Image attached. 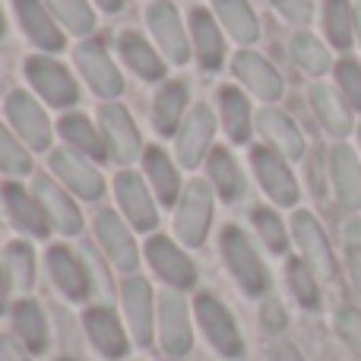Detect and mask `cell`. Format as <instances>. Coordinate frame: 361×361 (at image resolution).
Segmentation results:
<instances>
[{"instance_id": "obj_49", "label": "cell", "mask_w": 361, "mask_h": 361, "mask_svg": "<svg viewBox=\"0 0 361 361\" xmlns=\"http://www.w3.org/2000/svg\"><path fill=\"white\" fill-rule=\"evenodd\" d=\"M260 317H263V326H267V330H282V326H286V311H282V305L276 298L263 301Z\"/></svg>"}, {"instance_id": "obj_46", "label": "cell", "mask_w": 361, "mask_h": 361, "mask_svg": "<svg viewBox=\"0 0 361 361\" xmlns=\"http://www.w3.org/2000/svg\"><path fill=\"white\" fill-rule=\"evenodd\" d=\"M336 333L352 352L361 355V314L355 307H339L336 311Z\"/></svg>"}, {"instance_id": "obj_14", "label": "cell", "mask_w": 361, "mask_h": 361, "mask_svg": "<svg viewBox=\"0 0 361 361\" xmlns=\"http://www.w3.org/2000/svg\"><path fill=\"white\" fill-rule=\"evenodd\" d=\"M212 140H216V114L209 105L197 102V105L187 111L184 124L175 133V156L184 169H200V165L209 159L212 152Z\"/></svg>"}, {"instance_id": "obj_52", "label": "cell", "mask_w": 361, "mask_h": 361, "mask_svg": "<svg viewBox=\"0 0 361 361\" xmlns=\"http://www.w3.org/2000/svg\"><path fill=\"white\" fill-rule=\"evenodd\" d=\"M355 32H358V38H361V0H358V6H355Z\"/></svg>"}, {"instance_id": "obj_43", "label": "cell", "mask_w": 361, "mask_h": 361, "mask_svg": "<svg viewBox=\"0 0 361 361\" xmlns=\"http://www.w3.org/2000/svg\"><path fill=\"white\" fill-rule=\"evenodd\" d=\"M80 254H82V260H86V267H89V276H92V295L99 298V305H108L111 295H114V282H111V276H108L105 263H102V257L95 254L92 244H82Z\"/></svg>"}, {"instance_id": "obj_35", "label": "cell", "mask_w": 361, "mask_h": 361, "mask_svg": "<svg viewBox=\"0 0 361 361\" xmlns=\"http://www.w3.org/2000/svg\"><path fill=\"white\" fill-rule=\"evenodd\" d=\"M311 105L317 111L320 124L333 133V137H345L352 130V111H349V102L343 99V92H336L333 86L326 82H314L311 86Z\"/></svg>"}, {"instance_id": "obj_41", "label": "cell", "mask_w": 361, "mask_h": 361, "mask_svg": "<svg viewBox=\"0 0 361 361\" xmlns=\"http://www.w3.org/2000/svg\"><path fill=\"white\" fill-rule=\"evenodd\" d=\"M286 279H288V288H292V295L298 298V305L307 307V311H317V307H320L317 273H314V269L307 267L305 260H288Z\"/></svg>"}, {"instance_id": "obj_50", "label": "cell", "mask_w": 361, "mask_h": 361, "mask_svg": "<svg viewBox=\"0 0 361 361\" xmlns=\"http://www.w3.org/2000/svg\"><path fill=\"white\" fill-rule=\"evenodd\" d=\"M13 292H16V288H13V282H10V276H6V269H4V263H0V317H4V314H10V298H13Z\"/></svg>"}, {"instance_id": "obj_28", "label": "cell", "mask_w": 361, "mask_h": 361, "mask_svg": "<svg viewBox=\"0 0 361 361\" xmlns=\"http://www.w3.org/2000/svg\"><path fill=\"white\" fill-rule=\"evenodd\" d=\"M187 82L184 80H165L159 86L156 99H152V127H156L159 137H171L180 130L187 118Z\"/></svg>"}, {"instance_id": "obj_20", "label": "cell", "mask_w": 361, "mask_h": 361, "mask_svg": "<svg viewBox=\"0 0 361 361\" xmlns=\"http://www.w3.org/2000/svg\"><path fill=\"white\" fill-rule=\"evenodd\" d=\"M292 238L301 247V260L317 273V279H336V260H333L330 241H326L320 222L307 209H298L292 216Z\"/></svg>"}, {"instance_id": "obj_53", "label": "cell", "mask_w": 361, "mask_h": 361, "mask_svg": "<svg viewBox=\"0 0 361 361\" xmlns=\"http://www.w3.org/2000/svg\"><path fill=\"white\" fill-rule=\"evenodd\" d=\"M4 32H6V19H4V10H0V38H4Z\"/></svg>"}, {"instance_id": "obj_54", "label": "cell", "mask_w": 361, "mask_h": 361, "mask_svg": "<svg viewBox=\"0 0 361 361\" xmlns=\"http://www.w3.org/2000/svg\"><path fill=\"white\" fill-rule=\"evenodd\" d=\"M4 216H6L4 212V197H0V225H4Z\"/></svg>"}, {"instance_id": "obj_23", "label": "cell", "mask_w": 361, "mask_h": 361, "mask_svg": "<svg viewBox=\"0 0 361 361\" xmlns=\"http://www.w3.org/2000/svg\"><path fill=\"white\" fill-rule=\"evenodd\" d=\"M13 10H16V19L23 25L25 38L35 48H42V54H61L67 48L63 29L57 25V19L51 16V10L42 0H13Z\"/></svg>"}, {"instance_id": "obj_1", "label": "cell", "mask_w": 361, "mask_h": 361, "mask_svg": "<svg viewBox=\"0 0 361 361\" xmlns=\"http://www.w3.org/2000/svg\"><path fill=\"white\" fill-rule=\"evenodd\" d=\"M219 254H222L225 267H228L231 279L238 282L244 295L250 298H263L269 292V269L263 263V257L257 254L254 241L247 238V231L238 225H225L219 235Z\"/></svg>"}, {"instance_id": "obj_48", "label": "cell", "mask_w": 361, "mask_h": 361, "mask_svg": "<svg viewBox=\"0 0 361 361\" xmlns=\"http://www.w3.org/2000/svg\"><path fill=\"white\" fill-rule=\"evenodd\" d=\"M0 361H35L16 336H0Z\"/></svg>"}, {"instance_id": "obj_47", "label": "cell", "mask_w": 361, "mask_h": 361, "mask_svg": "<svg viewBox=\"0 0 361 361\" xmlns=\"http://www.w3.org/2000/svg\"><path fill=\"white\" fill-rule=\"evenodd\" d=\"M269 4H273L276 10H279L282 16H286L288 23H295V25H307L311 23V16H314L311 0H269Z\"/></svg>"}, {"instance_id": "obj_5", "label": "cell", "mask_w": 361, "mask_h": 361, "mask_svg": "<svg viewBox=\"0 0 361 361\" xmlns=\"http://www.w3.org/2000/svg\"><path fill=\"white\" fill-rule=\"evenodd\" d=\"M92 231H95L102 257L111 263V269H118V273H124V276L137 273L143 250H140L127 219H121L114 209H99L92 216Z\"/></svg>"}, {"instance_id": "obj_33", "label": "cell", "mask_w": 361, "mask_h": 361, "mask_svg": "<svg viewBox=\"0 0 361 361\" xmlns=\"http://www.w3.org/2000/svg\"><path fill=\"white\" fill-rule=\"evenodd\" d=\"M219 114H222V130L231 143H247L254 133V114H250V102L241 89L235 86H219Z\"/></svg>"}, {"instance_id": "obj_37", "label": "cell", "mask_w": 361, "mask_h": 361, "mask_svg": "<svg viewBox=\"0 0 361 361\" xmlns=\"http://www.w3.org/2000/svg\"><path fill=\"white\" fill-rule=\"evenodd\" d=\"M44 6L57 19V25L63 32H70V35L86 38L95 32V13L86 0H44Z\"/></svg>"}, {"instance_id": "obj_25", "label": "cell", "mask_w": 361, "mask_h": 361, "mask_svg": "<svg viewBox=\"0 0 361 361\" xmlns=\"http://www.w3.org/2000/svg\"><path fill=\"white\" fill-rule=\"evenodd\" d=\"M190 48L197 54V63L206 73H216L225 63V38L219 29V19L206 6L190 10Z\"/></svg>"}, {"instance_id": "obj_29", "label": "cell", "mask_w": 361, "mask_h": 361, "mask_svg": "<svg viewBox=\"0 0 361 361\" xmlns=\"http://www.w3.org/2000/svg\"><path fill=\"white\" fill-rule=\"evenodd\" d=\"M57 133H61L63 146H70V149L80 152V156L92 159V162H105L108 159L105 137H102V130L86 118V114L67 111L61 121H57Z\"/></svg>"}, {"instance_id": "obj_30", "label": "cell", "mask_w": 361, "mask_h": 361, "mask_svg": "<svg viewBox=\"0 0 361 361\" xmlns=\"http://www.w3.org/2000/svg\"><path fill=\"white\" fill-rule=\"evenodd\" d=\"M118 51H121V57H124L127 70L137 73L143 82L165 80V57H159V51L152 48L140 32H121L118 35Z\"/></svg>"}, {"instance_id": "obj_27", "label": "cell", "mask_w": 361, "mask_h": 361, "mask_svg": "<svg viewBox=\"0 0 361 361\" xmlns=\"http://www.w3.org/2000/svg\"><path fill=\"white\" fill-rule=\"evenodd\" d=\"M143 175H146V184L152 187L156 200L162 206H178L180 193H184V184H180V175H178V165L171 162V156L162 149V146H146L143 152Z\"/></svg>"}, {"instance_id": "obj_45", "label": "cell", "mask_w": 361, "mask_h": 361, "mask_svg": "<svg viewBox=\"0 0 361 361\" xmlns=\"http://www.w3.org/2000/svg\"><path fill=\"white\" fill-rule=\"evenodd\" d=\"M343 241H345V267H349L352 276V286L361 292V222L352 219L343 231Z\"/></svg>"}, {"instance_id": "obj_31", "label": "cell", "mask_w": 361, "mask_h": 361, "mask_svg": "<svg viewBox=\"0 0 361 361\" xmlns=\"http://www.w3.org/2000/svg\"><path fill=\"white\" fill-rule=\"evenodd\" d=\"M330 180L336 200L345 209H358L361 206V162L349 146H333L330 152Z\"/></svg>"}, {"instance_id": "obj_26", "label": "cell", "mask_w": 361, "mask_h": 361, "mask_svg": "<svg viewBox=\"0 0 361 361\" xmlns=\"http://www.w3.org/2000/svg\"><path fill=\"white\" fill-rule=\"evenodd\" d=\"M10 324H13V336L32 352V355H44L51 345V324L44 317V307L35 298L23 295L19 301H13L10 307Z\"/></svg>"}, {"instance_id": "obj_34", "label": "cell", "mask_w": 361, "mask_h": 361, "mask_svg": "<svg viewBox=\"0 0 361 361\" xmlns=\"http://www.w3.org/2000/svg\"><path fill=\"white\" fill-rule=\"evenodd\" d=\"M212 13L241 48H250L260 38V19L247 0H212Z\"/></svg>"}, {"instance_id": "obj_24", "label": "cell", "mask_w": 361, "mask_h": 361, "mask_svg": "<svg viewBox=\"0 0 361 361\" xmlns=\"http://www.w3.org/2000/svg\"><path fill=\"white\" fill-rule=\"evenodd\" d=\"M254 124H257V133L263 137V143H267L269 149H276L279 156H286L288 162L305 156V137H301L298 124H295L286 111L267 105L257 111Z\"/></svg>"}, {"instance_id": "obj_13", "label": "cell", "mask_w": 361, "mask_h": 361, "mask_svg": "<svg viewBox=\"0 0 361 361\" xmlns=\"http://www.w3.org/2000/svg\"><path fill=\"white\" fill-rule=\"evenodd\" d=\"M73 63L99 99L111 102L124 92V73L118 70V63L111 61V54L102 42H80L73 48Z\"/></svg>"}, {"instance_id": "obj_21", "label": "cell", "mask_w": 361, "mask_h": 361, "mask_svg": "<svg viewBox=\"0 0 361 361\" xmlns=\"http://www.w3.org/2000/svg\"><path fill=\"white\" fill-rule=\"evenodd\" d=\"M231 73L238 76L241 86H247L250 95L269 102V105L279 102L282 92H286V82H282L279 70H276L263 54H257V51H250V48H241L235 57H231Z\"/></svg>"}, {"instance_id": "obj_7", "label": "cell", "mask_w": 361, "mask_h": 361, "mask_svg": "<svg viewBox=\"0 0 361 361\" xmlns=\"http://www.w3.org/2000/svg\"><path fill=\"white\" fill-rule=\"evenodd\" d=\"M25 80L35 89L38 99H44V105L51 108H73L80 102V89H76V80L61 61L48 54H29L25 57Z\"/></svg>"}, {"instance_id": "obj_19", "label": "cell", "mask_w": 361, "mask_h": 361, "mask_svg": "<svg viewBox=\"0 0 361 361\" xmlns=\"http://www.w3.org/2000/svg\"><path fill=\"white\" fill-rule=\"evenodd\" d=\"M250 165H254V175L260 180L263 193L273 200L276 206H295L301 197L298 180H295L292 169H288V159L279 156L269 146H257L250 152Z\"/></svg>"}, {"instance_id": "obj_44", "label": "cell", "mask_w": 361, "mask_h": 361, "mask_svg": "<svg viewBox=\"0 0 361 361\" xmlns=\"http://www.w3.org/2000/svg\"><path fill=\"white\" fill-rule=\"evenodd\" d=\"M336 82H339V92L343 99L349 102V108H358L361 111V63L355 61H339L336 63Z\"/></svg>"}, {"instance_id": "obj_2", "label": "cell", "mask_w": 361, "mask_h": 361, "mask_svg": "<svg viewBox=\"0 0 361 361\" xmlns=\"http://www.w3.org/2000/svg\"><path fill=\"white\" fill-rule=\"evenodd\" d=\"M193 320H197L203 339L209 343V349L219 358H241L244 355V336L238 330V320L231 317V311L216 298L212 292H197L193 298Z\"/></svg>"}, {"instance_id": "obj_9", "label": "cell", "mask_w": 361, "mask_h": 361, "mask_svg": "<svg viewBox=\"0 0 361 361\" xmlns=\"http://www.w3.org/2000/svg\"><path fill=\"white\" fill-rule=\"evenodd\" d=\"M82 333H86L89 345L99 352L105 361H121L130 352V333H127V324L121 320V314L114 311L111 305H89L82 311Z\"/></svg>"}, {"instance_id": "obj_42", "label": "cell", "mask_w": 361, "mask_h": 361, "mask_svg": "<svg viewBox=\"0 0 361 361\" xmlns=\"http://www.w3.org/2000/svg\"><path fill=\"white\" fill-rule=\"evenodd\" d=\"M250 219H254V228H257V235H260V241L267 244L269 254H286L288 250V235H286L282 219L276 216L269 206H257V209L250 212Z\"/></svg>"}, {"instance_id": "obj_11", "label": "cell", "mask_w": 361, "mask_h": 361, "mask_svg": "<svg viewBox=\"0 0 361 361\" xmlns=\"http://www.w3.org/2000/svg\"><path fill=\"white\" fill-rule=\"evenodd\" d=\"M44 269L51 276V286L70 305H80V301L92 298V276H89L86 260H82V254L70 250L67 244H51L48 254H44Z\"/></svg>"}, {"instance_id": "obj_16", "label": "cell", "mask_w": 361, "mask_h": 361, "mask_svg": "<svg viewBox=\"0 0 361 361\" xmlns=\"http://www.w3.org/2000/svg\"><path fill=\"white\" fill-rule=\"evenodd\" d=\"M51 175L61 180L70 193H76L80 200H102L105 193V178L99 175L92 159L73 152L70 146H61V149H51Z\"/></svg>"}, {"instance_id": "obj_36", "label": "cell", "mask_w": 361, "mask_h": 361, "mask_svg": "<svg viewBox=\"0 0 361 361\" xmlns=\"http://www.w3.org/2000/svg\"><path fill=\"white\" fill-rule=\"evenodd\" d=\"M0 263H4L13 288L19 295H29L32 286H35V250H32V244L23 241V238L10 241L4 247V254H0Z\"/></svg>"}, {"instance_id": "obj_40", "label": "cell", "mask_w": 361, "mask_h": 361, "mask_svg": "<svg viewBox=\"0 0 361 361\" xmlns=\"http://www.w3.org/2000/svg\"><path fill=\"white\" fill-rule=\"evenodd\" d=\"M0 175H6L10 180L32 175L29 146L13 137V130H6V124H0Z\"/></svg>"}, {"instance_id": "obj_4", "label": "cell", "mask_w": 361, "mask_h": 361, "mask_svg": "<svg viewBox=\"0 0 361 361\" xmlns=\"http://www.w3.org/2000/svg\"><path fill=\"white\" fill-rule=\"evenodd\" d=\"M121 311H124V324L133 345L149 349L152 339H156L159 298L146 276H137V273L124 276V282H121Z\"/></svg>"}, {"instance_id": "obj_3", "label": "cell", "mask_w": 361, "mask_h": 361, "mask_svg": "<svg viewBox=\"0 0 361 361\" xmlns=\"http://www.w3.org/2000/svg\"><path fill=\"white\" fill-rule=\"evenodd\" d=\"M212 203H216V190L209 180H190L184 184L178 206H175V235L187 250H197L206 244L212 228Z\"/></svg>"}, {"instance_id": "obj_38", "label": "cell", "mask_w": 361, "mask_h": 361, "mask_svg": "<svg viewBox=\"0 0 361 361\" xmlns=\"http://www.w3.org/2000/svg\"><path fill=\"white\" fill-rule=\"evenodd\" d=\"M324 29L333 48L345 51L352 44V32H355V13H352L349 0H326L324 4Z\"/></svg>"}, {"instance_id": "obj_39", "label": "cell", "mask_w": 361, "mask_h": 361, "mask_svg": "<svg viewBox=\"0 0 361 361\" xmlns=\"http://www.w3.org/2000/svg\"><path fill=\"white\" fill-rule=\"evenodd\" d=\"M288 48H292V61L298 63L305 73L324 76L326 70H330V51H326L311 32H295Z\"/></svg>"}, {"instance_id": "obj_15", "label": "cell", "mask_w": 361, "mask_h": 361, "mask_svg": "<svg viewBox=\"0 0 361 361\" xmlns=\"http://www.w3.org/2000/svg\"><path fill=\"white\" fill-rule=\"evenodd\" d=\"M146 25H149L152 38H156V44L162 48L169 63L184 67V63L190 61V54H193L190 32L184 29V23H180L171 0H152V4L146 6Z\"/></svg>"}, {"instance_id": "obj_32", "label": "cell", "mask_w": 361, "mask_h": 361, "mask_svg": "<svg viewBox=\"0 0 361 361\" xmlns=\"http://www.w3.org/2000/svg\"><path fill=\"white\" fill-rule=\"evenodd\" d=\"M206 175H209V184L216 190V197H222V203H238L247 190V180H244V171L238 165V159L231 156V149L219 146V149L209 152L206 159Z\"/></svg>"}, {"instance_id": "obj_6", "label": "cell", "mask_w": 361, "mask_h": 361, "mask_svg": "<svg viewBox=\"0 0 361 361\" xmlns=\"http://www.w3.org/2000/svg\"><path fill=\"white\" fill-rule=\"evenodd\" d=\"M193 307H187L184 292L165 288L159 295L156 314V339L169 358H184L193 349Z\"/></svg>"}, {"instance_id": "obj_51", "label": "cell", "mask_w": 361, "mask_h": 361, "mask_svg": "<svg viewBox=\"0 0 361 361\" xmlns=\"http://www.w3.org/2000/svg\"><path fill=\"white\" fill-rule=\"evenodd\" d=\"M95 4H99L105 13H118V10H124V0H95Z\"/></svg>"}, {"instance_id": "obj_22", "label": "cell", "mask_w": 361, "mask_h": 361, "mask_svg": "<svg viewBox=\"0 0 361 361\" xmlns=\"http://www.w3.org/2000/svg\"><path fill=\"white\" fill-rule=\"evenodd\" d=\"M32 193L38 197V203L44 206L54 231H61L63 238H76L82 231V212L80 206L70 200V190H63L57 184V178L51 175H35L32 178Z\"/></svg>"}, {"instance_id": "obj_12", "label": "cell", "mask_w": 361, "mask_h": 361, "mask_svg": "<svg viewBox=\"0 0 361 361\" xmlns=\"http://www.w3.org/2000/svg\"><path fill=\"white\" fill-rule=\"evenodd\" d=\"M99 130L105 137L108 146V159H114L118 165H133L137 159H143V137H140L137 124H133L130 111L124 105H114V102H105L99 108Z\"/></svg>"}, {"instance_id": "obj_18", "label": "cell", "mask_w": 361, "mask_h": 361, "mask_svg": "<svg viewBox=\"0 0 361 361\" xmlns=\"http://www.w3.org/2000/svg\"><path fill=\"white\" fill-rule=\"evenodd\" d=\"M0 197H4L6 219L13 222V228H16L19 235L32 238V241H44V238L51 235L54 225H51L48 212H44V206L38 203V197L32 190H25L16 180H6V184L0 187Z\"/></svg>"}, {"instance_id": "obj_17", "label": "cell", "mask_w": 361, "mask_h": 361, "mask_svg": "<svg viewBox=\"0 0 361 361\" xmlns=\"http://www.w3.org/2000/svg\"><path fill=\"white\" fill-rule=\"evenodd\" d=\"M114 200L121 206V216L127 219L133 231H156L159 225V209H156V200H152L149 187L146 180L137 175V171L124 169L114 175Z\"/></svg>"}, {"instance_id": "obj_10", "label": "cell", "mask_w": 361, "mask_h": 361, "mask_svg": "<svg viewBox=\"0 0 361 361\" xmlns=\"http://www.w3.org/2000/svg\"><path fill=\"white\" fill-rule=\"evenodd\" d=\"M6 121H10L13 133L23 140L29 149L35 152H51V140H54V127H51L44 108L38 105V99H32L25 89H13L6 95Z\"/></svg>"}, {"instance_id": "obj_8", "label": "cell", "mask_w": 361, "mask_h": 361, "mask_svg": "<svg viewBox=\"0 0 361 361\" xmlns=\"http://www.w3.org/2000/svg\"><path fill=\"white\" fill-rule=\"evenodd\" d=\"M146 263L149 269L165 282V288H178V292H190L197 286V263L184 250V244H175L169 235H149L146 238Z\"/></svg>"}, {"instance_id": "obj_55", "label": "cell", "mask_w": 361, "mask_h": 361, "mask_svg": "<svg viewBox=\"0 0 361 361\" xmlns=\"http://www.w3.org/2000/svg\"><path fill=\"white\" fill-rule=\"evenodd\" d=\"M61 361H76V358H61Z\"/></svg>"}]
</instances>
